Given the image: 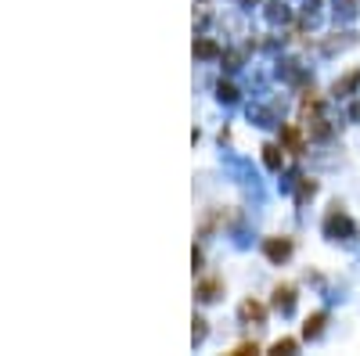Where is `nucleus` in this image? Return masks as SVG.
Returning a JSON list of instances; mask_svg holds the SVG:
<instances>
[{
	"label": "nucleus",
	"mask_w": 360,
	"mask_h": 356,
	"mask_svg": "<svg viewBox=\"0 0 360 356\" xmlns=\"http://www.w3.org/2000/svg\"><path fill=\"white\" fill-rule=\"evenodd\" d=\"M274 306H278L281 313H292V306H295V288H292V284H281L278 291H274Z\"/></svg>",
	"instance_id": "3"
},
{
	"label": "nucleus",
	"mask_w": 360,
	"mask_h": 356,
	"mask_svg": "<svg viewBox=\"0 0 360 356\" xmlns=\"http://www.w3.org/2000/svg\"><path fill=\"white\" fill-rule=\"evenodd\" d=\"M235 353H260V349H256V342H252V346H249V342H242Z\"/></svg>",
	"instance_id": "14"
},
{
	"label": "nucleus",
	"mask_w": 360,
	"mask_h": 356,
	"mask_svg": "<svg viewBox=\"0 0 360 356\" xmlns=\"http://www.w3.org/2000/svg\"><path fill=\"white\" fill-rule=\"evenodd\" d=\"M217 291H220V281H205L202 284V299H217Z\"/></svg>",
	"instance_id": "9"
},
{
	"label": "nucleus",
	"mask_w": 360,
	"mask_h": 356,
	"mask_svg": "<svg viewBox=\"0 0 360 356\" xmlns=\"http://www.w3.org/2000/svg\"><path fill=\"white\" fill-rule=\"evenodd\" d=\"M263 162L270 165L274 173H278L281 165H285V155H281V148H278V144H267V148H263Z\"/></svg>",
	"instance_id": "6"
},
{
	"label": "nucleus",
	"mask_w": 360,
	"mask_h": 356,
	"mask_svg": "<svg viewBox=\"0 0 360 356\" xmlns=\"http://www.w3.org/2000/svg\"><path fill=\"white\" fill-rule=\"evenodd\" d=\"M202 339H205V321L195 317V342H202Z\"/></svg>",
	"instance_id": "12"
},
{
	"label": "nucleus",
	"mask_w": 360,
	"mask_h": 356,
	"mask_svg": "<svg viewBox=\"0 0 360 356\" xmlns=\"http://www.w3.org/2000/svg\"><path fill=\"white\" fill-rule=\"evenodd\" d=\"M324 321H328L324 313H313V317H310V321L303 324V331H306V339H317V334L324 331Z\"/></svg>",
	"instance_id": "7"
},
{
	"label": "nucleus",
	"mask_w": 360,
	"mask_h": 356,
	"mask_svg": "<svg viewBox=\"0 0 360 356\" xmlns=\"http://www.w3.org/2000/svg\"><path fill=\"white\" fill-rule=\"evenodd\" d=\"M357 83H360V72H353V76H346L343 83H335V94H350V90L357 87Z\"/></svg>",
	"instance_id": "8"
},
{
	"label": "nucleus",
	"mask_w": 360,
	"mask_h": 356,
	"mask_svg": "<svg viewBox=\"0 0 360 356\" xmlns=\"http://www.w3.org/2000/svg\"><path fill=\"white\" fill-rule=\"evenodd\" d=\"M198 54L209 58V54H217V47H213V44H198Z\"/></svg>",
	"instance_id": "13"
},
{
	"label": "nucleus",
	"mask_w": 360,
	"mask_h": 356,
	"mask_svg": "<svg viewBox=\"0 0 360 356\" xmlns=\"http://www.w3.org/2000/svg\"><path fill=\"white\" fill-rule=\"evenodd\" d=\"M263 252H267V259L281 263V259H288V256H292V241H288V238H267Z\"/></svg>",
	"instance_id": "1"
},
{
	"label": "nucleus",
	"mask_w": 360,
	"mask_h": 356,
	"mask_svg": "<svg viewBox=\"0 0 360 356\" xmlns=\"http://www.w3.org/2000/svg\"><path fill=\"white\" fill-rule=\"evenodd\" d=\"M238 313H242V321H256V324H263V317H267V309L260 302H252V299H245L238 306Z\"/></svg>",
	"instance_id": "5"
},
{
	"label": "nucleus",
	"mask_w": 360,
	"mask_h": 356,
	"mask_svg": "<svg viewBox=\"0 0 360 356\" xmlns=\"http://www.w3.org/2000/svg\"><path fill=\"white\" fill-rule=\"evenodd\" d=\"M235 97H238V90L230 83H220V101H235Z\"/></svg>",
	"instance_id": "11"
},
{
	"label": "nucleus",
	"mask_w": 360,
	"mask_h": 356,
	"mask_svg": "<svg viewBox=\"0 0 360 356\" xmlns=\"http://www.w3.org/2000/svg\"><path fill=\"white\" fill-rule=\"evenodd\" d=\"M281 140H285V148H288L292 155H303V134L295 130V127H285V130H281Z\"/></svg>",
	"instance_id": "4"
},
{
	"label": "nucleus",
	"mask_w": 360,
	"mask_h": 356,
	"mask_svg": "<svg viewBox=\"0 0 360 356\" xmlns=\"http://www.w3.org/2000/svg\"><path fill=\"white\" fill-rule=\"evenodd\" d=\"M324 230H328V234H331V238L338 234V230H343V234H346V238H357V227H353V223H350V220H346L343 213H338V209H335V213H331V216L324 220Z\"/></svg>",
	"instance_id": "2"
},
{
	"label": "nucleus",
	"mask_w": 360,
	"mask_h": 356,
	"mask_svg": "<svg viewBox=\"0 0 360 356\" xmlns=\"http://www.w3.org/2000/svg\"><path fill=\"white\" fill-rule=\"evenodd\" d=\"M295 346H299L295 339H281V342H274V353H295Z\"/></svg>",
	"instance_id": "10"
}]
</instances>
